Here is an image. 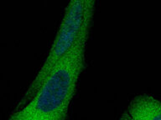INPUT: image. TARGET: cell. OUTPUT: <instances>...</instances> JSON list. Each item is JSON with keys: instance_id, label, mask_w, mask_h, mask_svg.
Segmentation results:
<instances>
[{"instance_id": "cell-2", "label": "cell", "mask_w": 161, "mask_h": 120, "mask_svg": "<svg viewBox=\"0 0 161 120\" xmlns=\"http://www.w3.org/2000/svg\"><path fill=\"white\" fill-rule=\"evenodd\" d=\"M94 10L93 0H72L68 3L47 57L25 92L38 89L58 63L70 52L84 30L92 26Z\"/></svg>"}, {"instance_id": "cell-3", "label": "cell", "mask_w": 161, "mask_h": 120, "mask_svg": "<svg viewBox=\"0 0 161 120\" xmlns=\"http://www.w3.org/2000/svg\"><path fill=\"white\" fill-rule=\"evenodd\" d=\"M125 112L133 120H161V99L138 94L130 100Z\"/></svg>"}, {"instance_id": "cell-1", "label": "cell", "mask_w": 161, "mask_h": 120, "mask_svg": "<svg viewBox=\"0 0 161 120\" xmlns=\"http://www.w3.org/2000/svg\"><path fill=\"white\" fill-rule=\"evenodd\" d=\"M91 26L75 46L32 92H24L6 120H66L86 66Z\"/></svg>"}, {"instance_id": "cell-4", "label": "cell", "mask_w": 161, "mask_h": 120, "mask_svg": "<svg viewBox=\"0 0 161 120\" xmlns=\"http://www.w3.org/2000/svg\"><path fill=\"white\" fill-rule=\"evenodd\" d=\"M118 120H129V118H128V114L126 113V112H124L123 113V114L121 115L120 118H119V119H118Z\"/></svg>"}, {"instance_id": "cell-5", "label": "cell", "mask_w": 161, "mask_h": 120, "mask_svg": "<svg viewBox=\"0 0 161 120\" xmlns=\"http://www.w3.org/2000/svg\"><path fill=\"white\" fill-rule=\"evenodd\" d=\"M126 113H127V112H126ZM127 114H128V113H127ZM128 118H129V120H133V119H132V118H131L130 117H129V116H128Z\"/></svg>"}]
</instances>
